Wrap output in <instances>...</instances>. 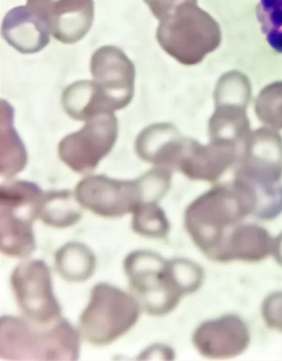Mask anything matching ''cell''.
Wrapping results in <instances>:
<instances>
[{
    "mask_svg": "<svg viewBox=\"0 0 282 361\" xmlns=\"http://www.w3.org/2000/svg\"><path fill=\"white\" fill-rule=\"evenodd\" d=\"M77 132L63 137L58 146L60 159L72 170L86 173L94 170L113 148L118 121L113 112L94 116Z\"/></svg>",
    "mask_w": 282,
    "mask_h": 361,
    "instance_id": "6",
    "label": "cell"
},
{
    "mask_svg": "<svg viewBox=\"0 0 282 361\" xmlns=\"http://www.w3.org/2000/svg\"><path fill=\"white\" fill-rule=\"evenodd\" d=\"M80 334L61 317L50 324L5 315L0 320V359L72 361L78 359Z\"/></svg>",
    "mask_w": 282,
    "mask_h": 361,
    "instance_id": "1",
    "label": "cell"
},
{
    "mask_svg": "<svg viewBox=\"0 0 282 361\" xmlns=\"http://www.w3.org/2000/svg\"><path fill=\"white\" fill-rule=\"evenodd\" d=\"M90 72L96 91L109 112L125 108L134 92L135 69L120 48L106 45L98 48L90 60Z\"/></svg>",
    "mask_w": 282,
    "mask_h": 361,
    "instance_id": "9",
    "label": "cell"
},
{
    "mask_svg": "<svg viewBox=\"0 0 282 361\" xmlns=\"http://www.w3.org/2000/svg\"><path fill=\"white\" fill-rule=\"evenodd\" d=\"M82 205L70 190L44 193L39 217L49 226L63 228L75 224L82 216Z\"/></svg>",
    "mask_w": 282,
    "mask_h": 361,
    "instance_id": "17",
    "label": "cell"
},
{
    "mask_svg": "<svg viewBox=\"0 0 282 361\" xmlns=\"http://www.w3.org/2000/svg\"><path fill=\"white\" fill-rule=\"evenodd\" d=\"M174 355V351L170 347L156 344L147 348L140 356L141 359H154L156 356L158 359L173 360Z\"/></svg>",
    "mask_w": 282,
    "mask_h": 361,
    "instance_id": "22",
    "label": "cell"
},
{
    "mask_svg": "<svg viewBox=\"0 0 282 361\" xmlns=\"http://www.w3.org/2000/svg\"><path fill=\"white\" fill-rule=\"evenodd\" d=\"M11 289L24 317L47 324L61 318V309L54 294L49 267L42 259L19 264L11 276Z\"/></svg>",
    "mask_w": 282,
    "mask_h": 361,
    "instance_id": "7",
    "label": "cell"
},
{
    "mask_svg": "<svg viewBox=\"0 0 282 361\" xmlns=\"http://www.w3.org/2000/svg\"><path fill=\"white\" fill-rule=\"evenodd\" d=\"M261 312L269 327L282 332V291L268 295L262 302Z\"/></svg>",
    "mask_w": 282,
    "mask_h": 361,
    "instance_id": "20",
    "label": "cell"
},
{
    "mask_svg": "<svg viewBox=\"0 0 282 361\" xmlns=\"http://www.w3.org/2000/svg\"><path fill=\"white\" fill-rule=\"evenodd\" d=\"M272 255L278 264L282 267V233L274 240Z\"/></svg>",
    "mask_w": 282,
    "mask_h": 361,
    "instance_id": "23",
    "label": "cell"
},
{
    "mask_svg": "<svg viewBox=\"0 0 282 361\" xmlns=\"http://www.w3.org/2000/svg\"><path fill=\"white\" fill-rule=\"evenodd\" d=\"M154 16L160 21L166 18L180 4L197 0H143Z\"/></svg>",
    "mask_w": 282,
    "mask_h": 361,
    "instance_id": "21",
    "label": "cell"
},
{
    "mask_svg": "<svg viewBox=\"0 0 282 361\" xmlns=\"http://www.w3.org/2000/svg\"><path fill=\"white\" fill-rule=\"evenodd\" d=\"M26 5L45 23L52 36L63 44L81 40L93 24V0H27Z\"/></svg>",
    "mask_w": 282,
    "mask_h": 361,
    "instance_id": "11",
    "label": "cell"
},
{
    "mask_svg": "<svg viewBox=\"0 0 282 361\" xmlns=\"http://www.w3.org/2000/svg\"><path fill=\"white\" fill-rule=\"evenodd\" d=\"M132 228L137 234L161 239L170 231V224L161 209L152 202L138 205L133 212Z\"/></svg>",
    "mask_w": 282,
    "mask_h": 361,
    "instance_id": "18",
    "label": "cell"
},
{
    "mask_svg": "<svg viewBox=\"0 0 282 361\" xmlns=\"http://www.w3.org/2000/svg\"><path fill=\"white\" fill-rule=\"evenodd\" d=\"M142 307L136 298L107 283L92 289L88 304L79 319V333L94 345H108L137 322Z\"/></svg>",
    "mask_w": 282,
    "mask_h": 361,
    "instance_id": "4",
    "label": "cell"
},
{
    "mask_svg": "<svg viewBox=\"0 0 282 361\" xmlns=\"http://www.w3.org/2000/svg\"><path fill=\"white\" fill-rule=\"evenodd\" d=\"M55 267L66 281L80 283L87 280L96 267L93 252L84 243L71 241L59 247L54 255Z\"/></svg>",
    "mask_w": 282,
    "mask_h": 361,
    "instance_id": "16",
    "label": "cell"
},
{
    "mask_svg": "<svg viewBox=\"0 0 282 361\" xmlns=\"http://www.w3.org/2000/svg\"><path fill=\"white\" fill-rule=\"evenodd\" d=\"M248 208L230 200L204 199L188 210L185 227L194 243L214 259L230 231Z\"/></svg>",
    "mask_w": 282,
    "mask_h": 361,
    "instance_id": "8",
    "label": "cell"
},
{
    "mask_svg": "<svg viewBox=\"0 0 282 361\" xmlns=\"http://www.w3.org/2000/svg\"><path fill=\"white\" fill-rule=\"evenodd\" d=\"M274 239L255 224L237 225L228 233L214 260L256 262L272 254Z\"/></svg>",
    "mask_w": 282,
    "mask_h": 361,
    "instance_id": "14",
    "label": "cell"
},
{
    "mask_svg": "<svg viewBox=\"0 0 282 361\" xmlns=\"http://www.w3.org/2000/svg\"><path fill=\"white\" fill-rule=\"evenodd\" d=\"M197 4L185 1L180 4L160 21L156 33L161 47L185 65L200 63L221 42L219 25Z\"/></svg>",
    "mask_w": 282,
    "mask_h": 361,
    "instance_id": "2",
    "label": "cell"
},
{
    "mask_svg": "<svg viewBox=\"0 0 282 361\" xmlns=\"http://www.w3.org/2000/svg\"><path fill=\"white\" fill-rule=\"evenodd\" d=\"M75 195L83 207L104 217H119L133 212L146 197L142 179L117 180L104 175L89 176L80 181Z\"/></svg>",
    "mask_w": 282,
    "mask_h": 361,
    "instance_id": "10",
    "label": "cell"
},
{
    "mask_svg": "<svg viewBox=\"0 0 282 361\" xmlns=\"http://www.w3.org/2000/svg\"><path fill=\"white\" fill-rule=\"evenodd\" d=\"M44 192L35 183L16 180L0 187V247L16 258L28 257L35 249L33 223L39 217Z\"/></svg>",
    "mask_w": 282,
    "mask_h": 361,
    "instance_id": "5",
    "label": "cell"
},
{
    "mask_svg": "<svg viewBox=\"0 0 282 361\" xmlns=\"http://www.w3.org/2000/svg\"><path fill=\"white\" fill-rule=\"evenodd\" d=\"M123 269L133 295L152 316L173 310L185 295L179 286L171 259L148 250H137L124 259Z\"/></svg>",
    "mask_w": 282,
    "mask_h": 361,
    "instance_id": "3",
    "label": "cell"
},
{
    "mask_svg": "<svg viewBox=\"0 0 282 361\" xmlns=\"http://www.w3.org/2000/svg\"><path fill=\"white\" fill-rule=\"evenodd\" d=\"M255 11L269 47L282 54V0H259Z\"/></svg>",
    "mask_w": 282,
    "mask_h": 361,
    "instance_id": "19",
    "label": "cell"
},
{
    "mask_svg": "<svg viewBox=\"0 0 282 361\" xmlns=\"http://www.w3.org/2000/svg\"><path fill=\"white\" fill-rule=\"evenodd\" d=\"M49 34L45 23L27 5L11 9L2 21L3 38L21 54L40 51L49 44Z\"/></svg>",
    "mask_w": 282,
    "mask_h": 361,
    "instance_id": "13",
    "label": "cell"
},
{
    "mask_svg": "<svg viewBox=\"0 0 282 361\" xmlns=\"http://www.w3.org/2000/svg\"><path fill=\"white\" fill-rule=\"evenodd\" d=\"M199 353L209 359H228L242 354L249 346L250 329L238 316L227 314L202 322L192 334Z\"/></svg>",
    "mask_w": 282,
    "mask_h": 361,
    "instance_id": "12",
    "label": "cell"
},
{
    "mask_svg": "<svg viewBox=\"0 0 282 361\" xmlns=\"http://www.w3.org/2000/svg\"><path fill=\"white\" fill-rule=\"evenodd\" d=\"M13 109L1 100V175L10 178L21 171L27 163L23 143L13 126Z\"/></svg>",
    "mask_w": 282,
    "mask_h": 361,
    "instance_id": "15",
    "label": "cell"
}]
</instances>
